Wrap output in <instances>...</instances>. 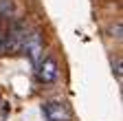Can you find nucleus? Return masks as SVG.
<instances>
[{"label":"nucleus","mask_w":123,"mask_h":121,"mask_svg":"<svg viewBox=\"0 0 123 121\" xmlns=\"http://www.w3.org/2000/svg\"><path fill=\"white\" fill-rule=\"evenodd\" d=\"M24 40H26V26L24 22H15L9 29H5V35H2V46H0V53H18L24 46Z\"/></svg>","instance_id":"nucleus-1"},{"label":"nucleus","mask_w":123,"mask_h":121,"mask_svg":"<svg viewBox=\"0 0 123 121\" xmlns=\"http://www.w3.org/2000/svg\"><path fill=\"white\" fill-rule=\"evenodd\" d=\"M35 75L42 84H55L59 79V64L53 55H42V59L35 66Z\"/></svg>","instance_id":"nucleus-2"},{"label":"nucleus","mask_w":123,"mask_h":121,"mask_svg":"<svg viewBox=\"0 0 123 121\" xmlns=\"http://www.w3.org/2000/svg\"><path fill=\"white\" fill-rule=\"evenodd\" d=\"M29 55V59L33 62V66H37V62L44 55V40H42V33L40 31H33V33H26V40H24V46H22Z\"/></svg>","instance_id":"nucleus-3"},{"label":"nucleus","mask_w":123,"mask_h":121,"mask_svg":"<svg viewBox=\"0 0 123 121\" xmlns=\"http://www.w3.org/2000/svg\"><path fill=\"white\" fill-rule=\"evenodd\" d=\"M42 110H44L46 121H70L73 119L70 108L64 101H46Z\"/></svg>","instance_id":"nucleus-4"}]
</instances>
